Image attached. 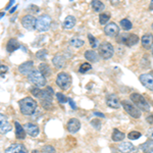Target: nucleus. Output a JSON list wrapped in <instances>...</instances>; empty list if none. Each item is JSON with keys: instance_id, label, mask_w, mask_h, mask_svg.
Segmentation results:
<instances>
[{"instance_id": "5701e85b", "label": "nucleus", "mask_w": 153, "mask_h": 153, "mask_svg": "<svg viewBox=\"0 0 153 153\" xmlns=\"http://www.w3.org/2000/svg\"><path fill=\"white\" fill-rule=\"evenodd\" d=\"M76 25V19L75 16H66L65 22H63V28L66 29V30H70V29H73Z\"/></svg>"}, {"instance_id": "3c124183", "label": "nucleus", "mask_w": 153, "mask_h": 153, "mask_svg": "<svg viewBox=\"0 0 153 153\" xmlns=\"http://www.w3.org/2000/svg\"><path fill=\"white\" fill-rule=\"evenodd\" d=\"M151 27H152V30H153V24H152V26H151Z\"/></svg>"}, {"instance_id": "58836bf2", "label": "nucleus", "mask_w": 153, "mask_h": 153, "mask_svg": "<svg viewBox=\"0 0 153 153\" xmlns=\"http://www.w3.org/2000/svg\"><path fill=\"white\" fill-rule=\"evenodd\" d=\"M91 125H92L94 128H96L97 130H99L100 127H101V123H100L99 120H91Z\"/></svg>"}, {"instance_id": "473e14b6", "label": "nucleus", "mask_w": 153, "mask_h": 153, "mask_svg": "<svg viewBox=\"0 0 153 153\" xmlns=\"http://www.w3.org/2000/svg\"><path fill=\"white\" fill-rule=\"evenodd\" d=\"M91 68H92V66H91L90 63L85 62V63H82V65H81L80 68H79V71H80L81 74H85L86 71H90Z\"/></svg>"}, {"instance_id": "8fccbe9b", "label": "nucleus", "mask_w": 153, "mask_h": 153, "mask_svg": "<svg viewBox=\"0 0 153 153\" xmlns=\"http://www.w3.org/2000/svg\"><path fill=\"white\" fill-rule=\"evenodd\" d=\"M151 52H152V55H153V46H152V49H151Z\"/></svg>"}, {"instance_id": "49530a36", "label": "nucleus", "mask_w": 153, "mask_h": 153, "mask_svg": "<svg viewBox=\"0 0 153 153\" xmlns=\"http://www.w3.org/2000/svg\"><path fill=\"white\" fill-rule=\"evenodd\" d=\"M16 7H18V6L16 5V6L13 7V8H11V9H10V11H9V12H10V13H12V12H14V10L16 9Z\"/></svg>"}, {"instance_id": "c756f323", "label": "nucleus", "mask_w": 153, "mask_h": 153, "mask_svg": "<svg viewBox=\"0 0 153 153\" xmlns=\"http://www.w3.org/2000/svg\"><path fill=\"white\" fill-rule=\"evenodd\" d=\"M120 25L122 26V28L125 30V31H129V30H131L133 28V25H132V23L129 21L128 19H122L120 21Z\"/></svg>"}, {"instance_id": "f704fd0d", "label": "nucleus", "mask_w": 153, "mask_h": 153, "mask_svg": "<svg viewBox=\"0 0 153 153\" xmlns=\"http://www.w3.org/2000/svg\"><path fill=\"white\" fill-rule=\"evenodd\" d=\"M109 19H110L109 14H107V13H101L100 16H99V23L101 25H105L108 21H109Z\"/></svg>"}, {"instance_id": "f3484780", "label": "nucleus", "mask_w": 153, "mask_h": 153, "mask_svg": "<svg viewBox=\"0 0 153 153\" xmlns=\"http://www.w3.org/2000/svg\"><path fill=\"white\" fill-rule=\"evenodd\" d=\"M33 61H27V62L22 63L21 65L19 66V71L23 75H30V74L33 71Z\"/></svg>"}, {"instance_id": "1a4fd4ad", "label": "nucleus", "mask_w": 153, "mask_h": 153, "mask_svg": "<svg viewBox=\"0 0 153 153\" xmlns=\"http://www.w3.org/2000/svg\"><path fill=\"white\" fill-rule=\"evenodd\" d=\"M36 23L37 19L34 18L31 14H27L22 19V25L24 26V28L28 31H33L36 29Z\"/></svg>"}, {"instance_id": "79ce46f5", "label": "nucleus", "mask_w": 153, "mask_h": 153, "mask_svg": "<svg viewBox=\"0 0 153 153\" xmlns=\"http://www.w3.org/2000/svg\"><path fill=\"white\" fill-rule=\"evenodd\" d=\"M6 71H7V66L2 65H1V76H3L4 73H6Z\"/></svg>"}, {"instance_id": "de8ad7c7", "label": "nucleus", "mask_w": 153, "mask_h": 153, "mask_svg": "<svg viewBox=\"0 0 153 153\" xmlns=\"http://www.w3.org/2000/svg\"><path fill=\"white\" fill-rule=\"evenodd\" d=\"M149 136H150V138H151V139H153V130H151V131H150V133H149Z\"/></svg>"}, {"instance_id": "20e7f679", "label": "nucleus", "mask_w": 153, "mask_h": 153, "mask_svg": "<svg viewBox=\"0 0 153 153\" xmlns=\"http://www.w3.org/2000/svg\"><path fill=\"white\" fill-rule=\"evenodd\" d=\"M117 41L128 47H132L139 42V37L135 34H123V35L118 36Z\"/></svg>"}, {"instance_id": "37998d69", "label": "nucleus", "mask_w": 153, "mask_h": 153, "mask_svg": "<svg viewBox=\"0 0 153 153\" xmlns=\"http://www.w3.org/2000/svg\"><path fill=\"white\" fill-rule=\"evenodd\" d=\"M94 114H95V115H97V117H102V118H104V117H105V115L103 114V113L98 112V111H95V112H94Z\"/></svg>"}, {"instance_id": "6ab92c4d", "label": "nucleus", "mask_w": 153, "mask_h": 153, "mask_svg": "<svg viewBox=\"0 0 153 153\" xmlns=\"http://www.w3.org/2000/svg\"><path fill=\"white\" fill-rule=\"evenodd\" d=\"M21 47V44L19 42L16 40V39H10L8 42H7V45H6V50L7 52L11 53V52H14L16 50Z\"/></svg>"}, {"instance_id": "c03bdc74", "label": "nucleus", "mask_w": 153, "mask_h": 153, "mask_svg": "<svg viewBox=\"0 0 153 153\" xmlns=\"http://www.w3.org/2000/svg\"><path fill=\"white\" fill-rule=\"evenodd\" d=\"M12 4H14V1H10V2H9V3L7 4V6H6V9H8L9 7H10V6L12 5Z\"/></svg>"}, {"instance_id": "f03ea898", "label": "nucleus", "mask_w": 153, "mask_h": 153, "mask_svg": "<svg viewBox=\"0 0 153 153\" xmlns=\"http://www.w3.org/2000/svg\"><path fill=\"white\" fill-rule=\"evenodd\" d=\"M130 99L132 100V102L134 103L136 107L139 108L141 111H149L150 109L149 103L147 102L146 99L142 95L138 94V93H133L130 96Z\"/></svg>"}, {"instance_id": "a211bd4d", "label": "nucleus", "mask_w": 153, "mask_h": 153, "mask_svg": "<svg viewBox=\"0 0 153 153\" xmlns=\"http://www.w3.org/2000/svg\"><path fill=\"white\" fill-rule=\"evenodd\" d=\"M24 128H25V130H26V133H28V134L30 136H32V137H37V136L39 135V132H40L38 126L31 124V123L25 124Z\"/></svg>"}, {"instance_id": "a18cd8bd", "label": "nucleus", "mask_w": 153, "mask_h": 153, "mask_svg": "<svg viewBox=\"0 0 153 153\" xmlns=\"http://www.w3.org/2000/svg\"><path fill=\"white\" fill-rule=\"evenodd\" d=\"M149 9L150 10H153V0L150 2V4H149Z\"/></svg>"}, {"instance_id": "72a5a7b5", "label": "nucleus", "mask_w": 153, "mask_h": 153, "mask_svg": "<svg viewBox=\"0 0 153 153\" xmlns=\"http://www.w3.org/2000/svg\"><path fill=\"white\" fill-rule=\"evenodd\" d=\"M141 137V133L140 132H137V131H133V132H130L128 134V138L130 140H137Z\"/></svg>"}, {"instance_id": "aec40b11", "label": "nucleus", "mask_w": 153, "mask_h": 153, "mask_svg": "<svg viewBox=\"0 0 153 153\" xmlns=\"http://www.w3.org/2000/svg\"><path fill=\"white\" fill-rule=\"evenodd\" d=\"M0 118H1V124H0V131H1V134H6V133H8L9 131L11 130V126L3 114H1Z\"/></svg>"}, {"instance_id": "ea45409f", "label": "nucleus", "mask_w": 153, "mask_h": 153, "mask_svg": "<svg viewBox=\"0 0 153 153\" xmlns=\"http://www.w3.org/2000/svg\"><path fill=\"white\" fill-rule=\"evenodd\" d=\"M68 103H70L71 107L73 108V109H76V105L75 101H74L73 99H71V98H68Z\"/></svg>"}, {"instance_id": "bb28decb", "label": "nucleus", "mask_w": 153, "mask_h": 153, "mask_svg": "<svg viewBox=\"0 0 153 153\" xmlns=\"http://www.w3.org/2000/svg\"><path fill=\"white\" fill-rule=\"evenodd\" d=\"M39 71H40V73L45 76V78L51 75L50 68H49V65H46V63H41V65H39Z\"/></svg>"}, {"instance_id": "412c9836", "label": "nucleus", "mask_w": 153, "mask_h": 153, "mask_svg": "<svg viewBox=\"0 0 153 153\" xmlns=\"http://www.w3.org/2000/svg\"><path fill=\"white\" fill-rule=\"evenodd\" d=\"M14 126H16V137L18 139H25L26 138V130L23 126H21L19 122L14 123Z\"/></svg>"}, {"instance_id": "39448f33", "label": "nucleus", "mask_w": 153, "mask_h": 153, "mask_svg": "<svg viewBox=\"0 0 153 153\" xmlns=\"http://www.w3.org/2000/svg\"><path fill=\"white\" fill-rule=\"evenodd\" d=\"M56 84L59 88H61L62 90H68V88L71 87V78L68 74L65 73H59L57 75V78H56Z\"/></svg>"}, {"instance_id": "2f4dec72", "label": "nucleus", "mask_w": 153, "mask_h": 153, "mask_svg": "<svg viewBox=\"0 0 153 153\" xmlns=\"http://www.w3.org/2000/svg\"><path fill=\"white\" fill-rule=\"evenodd\" d=\"M36 56H37V58L40 59V60H45L46 56H47V50H46V49H42V50L37 51Z\"/></svg>"}, {"instance_id": "f257e3e1", "label": "nucleus", "mask_w": 153, "mask_h": 153, "mask_svg": "<svg viewBox=\"0 0 153 153\" xmlns=\"http://www.w3.org/2000/svg\"><path fill=\"white\" fill-rule=\"evenodd\" d=\"M19 104L21 112L24 115H28V117L33 114L37 110V107H38L37 102L34 99H32L31 97H26L24 99H22L19 102Z\"/></svg>"}, {"instance_id": "2eb2a0df", "label": "nucleus", "mask_w": 153, "mask_h": 153, "mask_svg": "<svg viewBox=\"0 0 153 153\" xmlns=\"http://www.w3.org/2000/svg\"><path fill=\"white\" fill-rule=\"evenodd\" d=\"M52 63L56 68H65L66 65V59L62 54L57 53L52 58Z\"/></svg>"}, {"instance_id": "9b49d317", "label": "nucleus", "mask_w": 153, "mask_h": 153, "mask_svg": "<svg viewBox=\"0 0 153 153\" xmlns=\"http://www.w3.org/2000/svg\"><path fill=\"white\" fill-rule=\"evenodd\" d=\"M139 80L144 87L153 91V76H151L150 74H142L139 76Z\"/></svg>"}, {"instance_id": "4468645a", "label": "nucleus", "mask_w": 153, "mask_h": 153, "mask_svg": "<svg viewBox=\"0 0 153 153\" xmlns=\"http://www.w3.org/2000/svg\"><path fill=\"white\" fill-rule=\"evenodd\" d=\"M118 150L123 153H137L138 149L135 145H133L130 142H123L118 145Z\"/></svg>"}, {"instance_id": "cd10ccee", "label": "nucleus", "mask_w": 153, "mask_h": 153, "mask_svg": "<svg viewBox=\"0 0 153 153\" xmlns=\"http://www.w3.org/2000/svg\"><path fill=\"white\" fill-rule=\"evenodd\" d=\"M91 5H92V8L94 9V11H96V12L102 11L103 9H104V7H105L104 4H103L101 1H99V0H94V1H92Z\"/></svg>"}, {"instance_id": "c85d7f7f", "label": "nucleus", "mask_w": 153, "mask_h": 153, "mask_svg": "<svg viewBox=\"0 0 153 153\" xmlns=\"http://www.w3.org/2000/svg\"><path fill=\"white\" fill-rule=\"evenodd\" d=\"M84 40H82V39H80V38H71V41H70V44L73 47H75V48H80V47H82V46L84 45Z\"/></svg>"}, {"instance_id": "6e6552de", "label": "nucleus", "mask_w": 153, "mask_h": 153, "mask_svg": "<svg viewBox=\"0 0 153 153\" xmlns=\"http://www.w3.org/2000/svg\"><path fill=\"white\" fill-rule=\"evenodd\" d=\"M122 105H123V107H124V109L126 110V112L129 113L132 117L139 118L141 117V110L136 107L135 105H133L129 101H126V100L122 101Z\"/></svg>"}, {"instance_id": "a878e982", "label": "nucleus", "mask_w": 153, "mask_h": 153, "mask_svg": "<svg viewBox=\"0 0 153 153\" xmlns=\"http://www.w3.org/2000/svg\"><path fill=\"white\" fill-rule=\"evenodd\" d=\"M126 137V135L124 134L123 132H120V130L117 129H114L112 132V136H111V139L112 141L114 142H118V141H122V140H124Z\"/></svg>"}, {"instance_id": "c9c22d12", "label": "nucleus", "mask_w": 153, "mask_h": 153, "mask_svg": "<svg viewBox=\"0 0 153 153\" xmlns=\"http://www.w3.org/2000/svg\"><path fill=\"white\" fill-rule=\"evenodd\" d=\"M56 98H57L58 102L59 103H65V102H68V98H66L62 93H56Z\"/></svg>"}, {"instance_id": "e433bc0d", "label": "nucleus", "mask_w": 153, "mask_h": 153, "mask_svg": "<svg viewBox=\"0 0 153 153\" xmlns=\"http://www.w3.org/2000/svg\"><path fill=\"white\" fill-rule=\"evenodd\" d=\"M42 153H56V151L52 146L46 145V146H44L42 148Z\"/></svg>"}, {"instance_id": "4be33fe9", "label": "nucleus", "mask_w": 153, "mask_h": 153, "mask_svg": "<svg viewBox=\"0 0 153 153\" xmlns=\"http://www.w3.org/2000/svg\"><path fill=\"white\" fill-rule=\"evenodd\" d=\"M142 46L145 48H150L153 44V35L152 34H145L141 39Z\"/></svg>"}, {"instance_id": "b1692460", "label": "nucleus", "mask_w": 153, "mask_h": 153, "mask_svg": "<svg viewBox=\"0 0 153 153\" xmlns=\"http://www.w3.org/2000/svg\"><path fill=\"white\" fill-rule=\"evenodd\" d=\"M140 147L144 153H153V140H147Z\"/></svg>"}, {"instance_id": "09e8293b", "label": "nucleus", "mask_w": 153, "mask_h": 153, "mask_svg": "<svg viewBox=\"0 0 153 153\" xmlns=\"http://www.w3.org/2000/svg\"><path fill=\"white\" fill-rule=\"evenodd\" d=\"M32 153H39V152L37 151V150H33V152H32Z\"/></svg>"}, {"instance_id": "4c0bfd02", "label": "nucleus", "mask_w": 153, "mask_h": 153, "mask_svg": "<svg viewBox=\"0 0 153 153\" xmlns=\"http://www.w3.org/2000/svg\"><path fill=\"white\" fill-rule=\"evenodd\" d=\"M88 39H89V41H90V45L92 46V47H96L97 46V40H96V38H94L91 34H89L88 35Z\"/></svg>"}, {"instance_id": "0eeeda50", "label": "nucleus", "mask_w": 153, "mask_h": 153, "mask_svg": "<svg viewBox=\"0 0 153 153\" xmlns=\"http://www.w3.org/2000/svg\"><path fill=\"white\" fill-rule=\"evenodd\" d=\"M99 52H100V55L104 59H109L113 56L114 48H113V46L110 43H108V42H103L99 46Z\"/></svg>"}, {"instance_id": "ddd939ff", "label": "nucleus", "mask_w": 153, "mask_h": 153, "mask_svg": "<svg viewBox=\"0 0 153 153\" xmlns=\"http://www.w3.org/2000/svg\"><path fill=\"white\" fill-rule=\"evenodd\" d=\"M104 33L109 37H115L120 34V28L115 23H110L104 28Z\"/></svg>"}, {"instance_id": "393cba45", "label": "nucleus", "mask_w": 153, "mask_h": 153, "mask_svg": "<svg viewBox=\"0 0 153 153\" xmlns=\"http://www.w3.org/2000/svg\"><path fill=\"white\" fill-rule=\"evenodd\" d=\"M85 57L87 60L91 62H97L98 61V54L94 50H88L85 52Z\"/></svg>"}, {"instance_id": "7c9ffc66", "label": "nucleus", "mask_w": 153, "mask_h": 153, "mask_svg": "<svg viewBox=\"0 0 153 153\" xmlns=\"http://www.w3.org/2000/svg\"><path fill=\"white\" fill-rule=\"evenodd\" d=\"M31 92L35 97L39 98V99H42L44 96V90H41V89H39V88H33Z\"/></svg>"}, {"instance_id": "dca6fc26", "label": "nucleus", "mask_w": 153, "mask_h": 153, "mask_svg": "<svg viewBox=\"0 0 153 153\" xmlns=\"http://www.w3.org/2000/svg\"><path fill=\"white\" fill-rule=\"evenodd\" d=\"M80 128H81V123H80V120H76V118H71L68 122V130L71 134L76 133L80 130Z\"/></svg>"}, {"instance_id": "f8f14e48", "label": "nucleus", "mask_w": 153, "mask_h": 153, "mask_svg": "<svg viewBox=\"0 0 153 153\" xmlns=\"http://www.w3.org/2000/svg\"><path fill=\"white\" fill-rule=\"evenodd\" d=\"M5 153H28V150L23 144L14 143L6 148Z\"/></svg>"}, {"instance_id": "9d476101", "label": "nucleus", "mask_w": 153, "mask_h": 153, "mask_svg": "<svg viewBox=\"0 0 153 153\" xmlns=\"http://www.w3.org/2000/svg\"><path fill=\"white\" fill-rule=\"evenodd\" d=\"M106 104L107 106L111 108H114V109H117V108L120 107V98L117 97L115 94H108L106 96Z\"/></svg>"}, {"instance_id": "7ed1b4c3", "label": "nucleus", "mask_w": 153, "mask_h": 153, "mask_svg": "<svg viewBox=\"0 0 153 153\" xmlns=\"http://www.w3.org/2000/svg\"><path fill=\"white\" fill-rule=\"evenodd\" d=\"M51 23H52V19L48 14H42L37 19L36 23V29L39 32H46L50 29Z\"/></svg>"}, {"instance_id": "a19ab883", "label": "nucleus", "mask_w": 153, "mask_h": 153, "mask_svg": "<svg viewBox=\"0 0 153 153\" xmlns=\"http://www.w3.org/2000/svg\"><path fill=\"white\" fill-rule=\"evenodd\" d=\"M146 120H147V123H148V124L153 125V114L148 115V117H146Z\"/></svg>"}, {"instance_id": "423d86ee", "label": "nucleus", "mask_w": 153, "mask_h": 153, "mask_svg": "<svg viewBox=\"0 0 153 153\" xmlns=\"http://www.w3.org/2000/svg\"><path fill=\"white\" fill-rule=\"evenodd\" d=\"M28 78L30 82L35 84L37 87H42V86H45L46 84V78L37 70H33V71L28 76Z\"/></svg>"}]
</instances>
